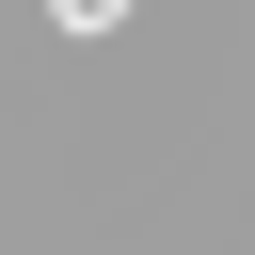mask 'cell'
Here are the masks:
<instances>
[{"instance_id": "cell-1", "label": "cell", "mask_w": 255, "mask_h": 255, "mask_svg": "<svg viewBox=\"0 0 255 255\" xmlns=\"http://www.w3.org/2000/svg\"><path fill=\"white\" fill-rule=\"evenodd\" d=\"M48 16H64V32H112V16H128V0H48Z\"/></svg>"}]
</instances>
